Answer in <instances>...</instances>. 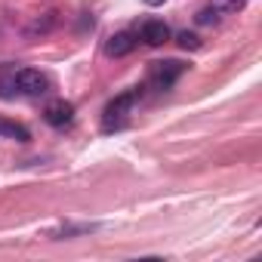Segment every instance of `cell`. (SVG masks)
Here are the masks:
<instances>
[{"label":"cell","mask_w":262,"mask_h":262,"mask_svg":"<svg viewBox=\"0 0 262 262\" xmlns=\"http://www.w3.org/2000/svg\"><path fill=\"white\" fill-rule=\"evenodd\" d=\"M136 34L133 31H117V34H111L108 40H105V56H111V59H123V56H129L136 50Z\"/></svg>","instance_id":"5b68a950"},{"label":"cell","mask_w":262,"mask_h":262,"mask_svg":"<svg viewBox=\"0 0 262 262\" xmlns=\"http://www.w3.org/2000/svg\"><path fill=\"white\" fill-rule=\"evenodd\" d=\"M53 25H56V13H47V19H37V22L28 28V37H34V34H47Z\"/></svg>","instance_id":"30bf717a"},{"label":"cell","mask_w":262,"mask_h":262,"mask_svg":"<svg viewBox=\"0 0 262 262\" xmlns=\"http://www.w3.org/2000/svg\"><path fill=\"white\" fill-rule=\"evenodd\" d=\"M0 136H4V139H16V142H28L31 139L28 126H22L16 120H7V117H0Z\"/></svg>","instance_id":"52a82bcc"},{"label":"cell","mask_w":262,"mask_h":262,"mask_svg":"<svg viewBox=\"0 0 262 262\" xmlns=\"http://www.w3.org/2000/svg\"><path fill=\"white\" fill-rule=\"evenodd\" d=\"M194 22H198V25H216V22H219V13H216L213 7H204V10L194 13Z\"/></svg>","instance_id":"7c38bea8"},{"label":"cell","mask_w":262,"mask_h":262,"mask_svg":"<svg viewBox=\"0 0 262 262\" xmlns=\"http://www.w3.org/2000/svg\"><path fill=\"white\" fill-rule=\"evenodd\" d=\"M139 96H142V86H133V90L120 93L117 99H111V102L105 105V111H102V133H114V129H123L129 111H133V105L139 102Z\"/></svg>","instance_id":"6da1fadb"},{"label":"cell","mask_w":262,"mask_h":262,"mask_svg":"<svg viewBox=\"0 0 262 262\" xmlns=\"http://www.w3.org/2000/svg\"><path fill=\"white\" fill-rule=\"evenodd\" d=\"M185 62H179V59H164V62H155L151 65V71H148V77H151V86H158V90H170L182 74H185Z\"/></svg>","instance_id":"3957f363"},{"label":"cell","mask_w":262,"mask_h":262,"mask_svg":"<svg viewBox=\"0 0 262 262\" xmlns=\"http://www.w3.org/2000/svg\"><path fill=\"white\" fill-rule=\"evenodd\" d=\"M170 37H173V31H170V25L161 22V19H148V22H142V28H139V40L148 43V47H164Z\"/></svg>","instance_id":"277c9868"},{"label":"cell","mask_w":262,"mask_h":262,"mask_svg":"<svg viewBox=\"0 0 262 262\" xmlns=\"http://www.w3.org/2000/svg\"><path fill=\"white\" fill-rule=\"evenodd\" d=\"M90 231H96V225H62V228L50 231V237L62 241V237H74V234H90Z\"/></svg>","instance_id":"ba28073f"},{"label":"cell","mask_w":262,"mask_h":262,"mask_svg":"<svg viewBox=\"0 0 262 262\" xmlns=\"http://www.w3.org/2000/svg\"><path fill=\"white\" fill-rule=\"evenodd\" d=\"M176 43H179L182 50H201V37L191 34V31H179V34H176Z\"/></svg>","instance_id":"8fae6325"},{"label":"cell","mask_w":262,"mask_h":262,"mask_svg":"<svg viewBox=\"0 0 262 262\" xmlns=\"http://www.w3.org/2000/svg\"><path fill=\"white\" fill-rule=\"evenodd\" d=\"M10 86L22 96H43L50 80H47V74H40L34 68H19V71L10 74Z\"/></svg>","instance_id":"7a4b0ae2"},{"label":"cell","mask_w":262,"mask_h":262,"mask_svg":"<svg viewBox=\"0 0 262 262\" xmlns=\"http://www.w3.org/2000/svg\"><path fill=\"white\" fill-rule=\"evenodd\" d=\"M167 0H145V7H164Z\"/></svg>","instance_id":"4fadbf2b"},{"label":"cell","mask_w":262,"mask_h":262,"mask_svg":"<svg viewBox=\"0 0 262 262\" xmlns=\"http://www.w3.org/2000/svg\"><path fill=\"white\" fill-rule=\"evenodd\" d=\"M210 7L219 13V16H234L244 10V0H210Z\"/></svg>","instance_id":"9c48e42d"},{"label":"cell","mask_w":262,"mask_h":262,"mask_svg":"<svg viewBox=\"0 0 262 262\" xmlns=\"http://www.w3.org/2000/svg\"><path fill=\"white\" fill-rule=\"evenodd\" d=\"M43 120H47L50 126H68V123L74 120V105H71V102H65V99H56V102H50V105H47Z\"/></svg>","instance_id":"8992f818"}]
</instances>
